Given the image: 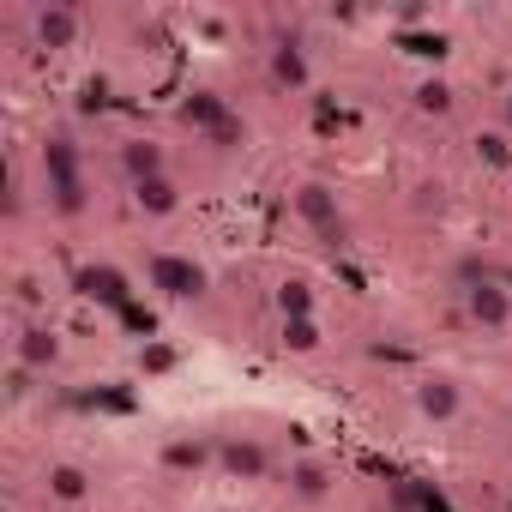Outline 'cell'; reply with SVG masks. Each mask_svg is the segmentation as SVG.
Returning <instances> with one entry per match:
<instances>
[{"label":"cell","instance_id":"1","mask_svg":"<svg viewBox=\"0 0 512 512\" xmlns=\"http://www.w3.org/2000/svg\"><path fill=\"white\" fill-rule=\"evenodd\" d=\"M37 175H43V205L73 223L91 211V175H85V151L67 127H49L43 133V151H37Z\"/></svg>","mask_w":512,"mask_h":512},{"label":"cell","instance_id":"2","mask_svg":"<svg viewBox=\"0 0 512 512\" xmlns=\"http://www.w3.org/2000/svg\"><path fill=\"white\" fill-rule=\"evenodd\" d=\"M145 290L157 302H169V308H187V302H199L211 290V272L181 247H151L145 253Z\"/></svg>","mask_w":512,"mask_h":512},{"label":"cell","instance_id":"3","mask_svg":"<svg viewBox=\"0 0 512 512\" xmlns=\"http://www.w3.org/2000/svg\"><path fill=\"white\" fill-rule=\"evenodd\" d=\"M175 115H181V127H193V139H205V145H217V151H241L247 145V121L217 97V91H187L181 103H175Z\"/></svg>","mask_w":512,"mask_h":512},{"label":"cell","instance_id":"4","mask_svg":"<svg viewBox=\"0 0 512 512\" xmlns=\"http://www.w3.org/2000/svg\"><path fill=\"white\" fill-rule=\"evenodd\" d=\"M290 205H296L302 229H314V235H320V241H332V247L344 241V199H338V187H332V181H320V175L296 181Z\"/></svg>","mask_w":512,"mask_h":512},{"label":"cell","instance_id":"5","mask_svg":"<svg viewBox=\"0 0 512 512\" xmlns=\"http://www.w3.org/2000/svg\"><path fill=\"white\" fill-rule=\"evenodd\" d=\"M25 25H31V43L49 49V55H67V49H79V37H85V13L67 7V0H43V7H31Z\"/></svg>","mask_w":512,"mask_h":512},{"label":"cell","instance_id":"6","mask_svg":"<svg viewBox=\"0 0 512 512\" xmlns=\"http://www.w3.org/2000/svg\"><path fill=\"white\" fill-rule=\"evenodd\" d=\"M217 470L229 482H266L272 476V446L260 434H217Z\"/></svg>","mask_w":512,"mask_h":512},{"label":"cell","instance_id":"7","mask_svg":"<svg viewBox=\"0 0 512 512\" xmlns=\"http://www.w3.org/2000/svg\"><path fill=\"white\" fill-rule=\"evenodd\" d=\"M464 320L476 332H506L512 326V290L500 278H470L464 284Z\"/></svg>","mask_w":512,"mask_h":512},{"label":"cell","instance_id":"8","mask_svg":"<svg viewBox=\"0 0 512 512\" xmlns=\"http://www.w3.org/2000/svg\"><path fill=\"white\" fill-rule=\"evenodd\" d=\"M55 362H61V332L49 320H19V332H13V368H31L37 380H49Z\"/></svg>","mask_w":512,"mask_h":512},{"label":"cell","instance_id":"9","mask_svg":"<svg viewBox=\"0 0 512 512\" xmlns=\"http://www.w3.org/2000/svg\"><path fill=\"white\" fill-rule=\"evenodd\" d=\"M410 404H416L422 422L446 428V422H458V410H464V386H458L452 374H422V380L410 386Z\"/></svg>","mask_w":512,"mask_h":512},{"label":"cell","instance_id":"10","mask_svg":"<svg viewBox=\"0 0 512 512\" xmlns=\"http://www.w3.org/2000/svg\"><path fill=\"white\" fill-rule=\"evenodd\" d=\"M266 79H272L278 91L302 97V91L314 85V61H308V49H302L296 37H278V43H266Z\"/></svg>","mask_w":512,"mask_h":512},{"label":"cell","instance_id":"11","mask_svg":"<svg viewBox=\"0 0 512 512\" xmlns=\"http://www.w3.org/2000/svg\"><path fill=\"white\" fill-rule=\"evenodd\" d=\"M115 163H121L127 187H139V181H157V175H169V145H163V139H145V133H133V139H121V145H115Z\"/></svg>","mask_w":512,"mask_h":512},{"label":"cell","instance_id":"12","mask_svg":"<svg viewBox=\"0 0 512 512\" xmlns=\"http://www.w3.org/2000/svg\"><path fill=\"white\" fill-rule=\"evenodd\" d=\"M43 494H49L55 506H85V500L97 494V470L79 464V458H55V464L43 470Z\"/></svg>","mask_w":512,"mask_h":512},{"label":"cell","instance_id":"13","mask_svg":"<svg viewBox=\"0 0 512 512\" xmlns=\"http://www.w3.org/2000/svg\"><path fill=\"white\" fill-rule=\"evenodd\" d=\"M127 199H133V211H139L145 223H163V217L181 211V181H175V175H157V181L127 187Z\"/></svg>","mask_w":512,"mask_h":512},{"label":"cell","instance_id":"14","mask_svg":"<svg viewBox=\"0 0 512 512\" xmlns=\"http://www.w3.org/2000/svg\"><path fill=\"white\" fill-rule=\"evenodd\" d=\"M284 488H290L296 500H326V494L338 488V470H332L326 458H290V470H284Z\"/></svg>","mask_w":512,"mask_h":512},{"label":"cell","instance_id":"15","mask_svg":"<svg viewBox=\"0 0 512 512\" xmlns=\"http://www.w3.org/2000/svg\"><path fill=\"white\" fill-rule=\"evenodd\" d=\"M205 464H217V440L175 434V440L163 446V470H175V476H193V470H205Z\"/></svg>","mask_w":512,"mask_h":512},{"label":"cell","instance_id":"16","mask_svg":"<svg viewBox=\"0 0 512 512\" xmlns=\"http://www.w3.org/2000/svg\"><path fill=\"white\" fill-rule=\"evenodd\" d=\"M272 308H278V320H308V314H320V296H314L308 278H278Z\"/></svg>","mask_w":512,"mask_h":512},{"label":"cell","instance_id":"17","mask_svg":"<svg viewBox=\"0 0 512 512\" xmlns=\"http://www.w3.org/2000/svg\"><path fill=\"white\" fill-rule=\"evenodd\" d=\"M278 344H284L290 356H320V350H326L320 314H308V320H278Z\"/></svg>","mask_w":512,"mask_h":512},{"label":"cell","instance_id":"18","mask_svg":"<svg viewBox=\"0 0 512 512\" xmlns=\"http://www.w3.org/2000/svg\"><path fill=\"white\" fill-rule=\"evenodd\" d=\"M416 109L434 115V121H446V115L458 109V91H452L446 79H422V85H416Z\"/></svg>","mask_w":512,"mask_h":512},{"label":"cell","instance_id":"19","mask_svg":"<svg viewBox=\"0 0 512 512\" xmlns=\"http://www.w3.org/2000/svg\"><path fill=\"white\" fill-rule=\"evenodd\" d=\"M85 290L103 296V302H121V296H127V278H121L115 266H91V272H85Z\"/></svg>","mask_w":512,"mask_h":512},{"label":"cell","instance_id":"20","mask_svg":"<svg viewBox=\"0 0 512 512\" xmlns=\"http://www.w3.org/2000/svg\"><path fill=\"white\" fill-rule=\"evenodd\" d=\"M500 115H506V127H512V85H506V97H500Z\"/></svg>","mask_w":512,"mask_h":512}]
</instances>
